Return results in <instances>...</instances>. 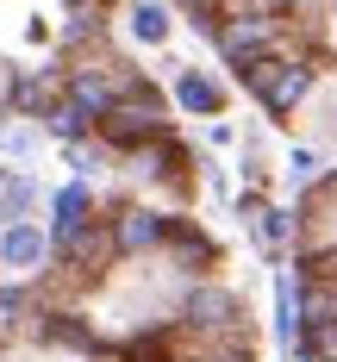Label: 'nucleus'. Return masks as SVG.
I'll return each instance as SVG.
<instances>
[{
	"instance_id": "nucleus-1",
	"label": "nucleus",
	"mask_w": 337,
	"mask_h": 362,
	"mask_svg": "<svg viewBox=\"0 0 337 362\" xmlns=\"http://www.w3.org/2000/svg\"><path fill=\"white\" fill-rule=\"evenodd\" d=\"M237 75H244V88H250L275 119H288V112L306 100V88H312V69H300V63H275V57H256V63H244Z\"/></svg>"
},
{
	"instance_id": "nucleus-2",
	"label": "nucleus",
	"mask_w": 337,
	"mask_h": 362,
	"mask_svg": "<svg viewBox=\"0 0 337 362\" xmlns=\"http://www.w3.org/2000/svg\"><path fill=\"white\" fill-rule=\"evenodd\" d=\"M100 138L107 144H156L162 138V107L150 94H125L100 112Z\"/></svg>"
},
{
	"instance_id": "nucleus-3",
	"label": "nucleus",
	"mask_w": 337,
	"mask_h": 362,
	"mask_svg": "<svg viewBox=\"0 0 337 362\" xmlns=\"http://www.w3.org/2000/svg\"><path fill=\"white\" fill-rule=\"evenodd\" d=\"M268 44H275V19H268V13H244V19H225L219 25V50L237 69L256 63V57H268Z\"/></svg>"
},
{
	"instance_id": "nucleus-4",
	"label": "nucleus",
	"mask_w": 337,
	"mask_h": 362,
	"mask_svg": "<svg viewBox=\"0 0 337 362\" xmlns=\"http://www.w3.org/2000/svg\"><path fill=\"white\" fill-rule=\"evenodd\" d=\"M44 256H50L44 225H32V218H13V225L0 231V269H13V275H32V269H44Z\"/></svg>"
},
{
	"instance_id": "nucleus-5",
	"label": "nucleus",
	"mask_w": 337,
	"mask_h": 362,
	"mask_svg": "<svg viewBox=\"0 0 337 362\" xmlns=\"http://www.w3.org/2000/svg\"><path fill=\"white\" fill-rule=\"evenodd\" d=\"M162 238H169V218L150 213V206H131V213H119V225H112V250L119 256H144Z\"/></svg>"
},
{
	"instance_id": "nucleus-6",
	"label": "nucleus",
	"mask_w": 337,
	"mask_h": 362,
	"mask_svg": "<svg viewBox=\"0 0 337 362\" xmlns=\"http://www.w3.org/2000/svg\"><path fill=\"white\" fill-rule=\"evenodd\" d=\"M187 325H200V331H231V325H237V293H225V288H194V293H187Z\"/></svg>"
},
{
	"instance_id": "nucleus-7",
	"label": "nucleus",
	"mask_w": 337,
	"mask_h": 362,
	"mask_svg": "<svg viewBox=\"0 0 337 362\" xmlns=\"http://www.w3.org/2000/svg\"><path fill=\"white\" fill-rule=\"evenodd\" d=\"M175 100H182L187 112H206V119H213V112L225 107V88L213 81V75H200V69H182V81H175Z\"/></svg>"
},
{
	"instance_id": "nucleus-8",
	"label": "nucleus",
	"mask_w": 337,
	"mask_h": 362,
	"mask_svg": "<svg viewBox=\"0 0 337 362\" xmlns=\"http://www.w3.org/2000/svg\"><path fill=\"white\" fill-rule=\"evenodd\" d=\"M69 100H81V107L100 119V112L112 107V63L107 69H75L69 75Z\"/></svg>"
},
{
	"instance_id": "nucleus-9",
	"label": "nucleus",
	"mask_w": 337,
	"mask_h": 362,
	"mask_svg": "<svg viewBox=\"0 0 337 362\" xmlns=\"http://www.w3.org/2000/svg\"><path fill=\"white\" fill-rule=\"evenodd\" d=\"M57 250H63L69 269H100V256H107V231H100V225H81V231H69V238H57Z\"/></svg>"
},
{
	"instance_id": "nucleus-10",
	"label": "nucleus",
	"mask_w": 337,
	"mask_h": 362,
	"mask_svg": "<svg viewBox=\"0 0 337 362\" xmlns=\"http://www.w3.org/2000/svg\"><path fill=\"white\" fill-rule=\"evenodd\" d=\"M88 213H94L88 187H81V181H69V187L57 194V218H50V231H57V238H69V231H81V225H88Z\"/></svg>"
},
{
	"instance_id": "nucleus-11",
	"label": "nucleus",
	"mask_w": 337,
	"mask_h": 362,
	"mask_svg": "<svg viewBox=\"0 0 337 362\" xmlns=\"http://www.w3.org/2000/svg\"><path fill=\"white\" fill-rule=\"evenodd\" d=\"M131 37H138V44H162V37H169V6L138 0V6H131Z\"/></svg>"
},
{
	"instance_id": "nucleus-12",
	"label": "nucleus",
	"mask_w": 337,
	"mask_h": 362,
	"mask_svg": "<svg viewBox=\"0 0 337 362\" xmlns=\"http://www.w3.org/2000/svg\"><path fill=\"white\" fill-rule=\"evenodd\" d=\"M294 225H300V218L288 213V206H262V218H256V238H262V250H281V244L294 238Z\"/></svg>"
},
{
	"instance_id": "nucleus-13",
	"label": "nucleus",
	"mask_w": 337,
	"mask_h": 362,
	"mask_svg": "<svg viewBox=\"0 0 337 362\" xmlns=\"http://www.w3.org/2000/svg\"><path fill=\"white\" fill-rule=\"evenodd\" d=\"M88 119H94V112L81 107V100H57V107H50V132H57V138H81Z\"/></svg>"
},
{
	"instance_id": "nucleus-14",
	"label": "nucleus",
	"mask_w": 337,
	"mask_h": 362,
	"mask_svg": "<svg viewBox=\"0 0 337 362\" xmlns=\"http://www.w3.org/2000/svg\"><path fill=\"white\" fill-rule=\"evenodd\" d=\"M25 200H32V181H25V175H13V181H6V194H0V213H19Z\"/></svg>"
},
{
	"instance_id": "nucleus-15",
	"label": "nucleus",
	"mask_w": 337,
	"mask_h": 362,
	"mask_svg": "<svg viewBox=\"0 0 337 362\" xmlns=\"http://www.w3.org/2000/svg\"><path fill=\"white\" fill-rule=\"evenodd\" d=\"M312 169H319V163H312V150H294V163H288V175H294V181H312Z\"/></svg>"
},
{
	"instance_id": "nucleus-16",
	"label": "nucleus",
	"mask_w": 337,
	"mask_h": 362,
	"mask_svg": "<svg viewBox=\"0 0 337 362\" xmlns=\"http://www.w3.org/2000/svg\"><path fill=\"white\" fill-rule=\"evenodd\" d=\"M69 156H75V169H100V150H88V144H75Z\"/></svg>"
}]
</instances>
